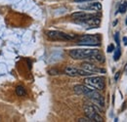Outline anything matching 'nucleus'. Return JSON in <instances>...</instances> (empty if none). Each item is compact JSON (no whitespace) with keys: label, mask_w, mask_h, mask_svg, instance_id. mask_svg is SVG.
Here are the masks:
<instances>
[{"label":"nucleus","mask_w":127,"mask_h":122,"mask_svg":"<svg viewBox=\"0 0 127 122\" xmlns=\"http://www.w3.org/2000/svg\"><path fill=\"white\" fill-rule=\"evenodd\" d=\"M121 57V50H120V47L118 46L116 49H115V51H114V55H113V60L116 61L119 60V58Z\"/></svg>","instance_id":"4468645a"},{"label":"nucleus","mask_w":127,"mask_h":122,"mask_svg":"<svg viewBox=\"0 0 127 122\" xmlns=\"http://www.w3.org/2000/svg\"><path fill=\"white\" fill-rule=\"evenodd\" d=\"M91 89H93L92 87L90 86H85V85H75L73 87V90L74 92L77 94V95H80V96H86L89 92L91 91Z\"/></svg>","instance_id":"9b49d317"},{"label":"nucleus","mask_w":127,"mask_h":122,"mask_svg":"<svg viewBox=\"0 0 127 122\" xmlns=\"http://www.w3.org/2000/svg\"><path fill=\"white\" fill-rule=\"evenodd\" d=\"M46 35L50 40H53V41H69L76 38L72 34H67L58 30H49L46 32Z\"/></svg>","instance_id":"20e7f679"},{"label":"nucleus","mask_w":127,"mask_h":122,"mask_svg":"<svg viewBox=\"0 0 127 122\" xmlns=\"http://www.w3.org/2000/svg\"><path fill=\"white\" fill-rule=\"evenodd\" d=\"M81 67H82L83 69H85V70H88V71L92 72V73H95V72H103V73H105V72H106L105 69L98 67L94 63L89 62V61H84V62H82V63H81Z\"/></svg>","instance_id":"1a4fd4ad"},{"label":"nucleus","mask_w":127,"mask_h":122,"mask_svg":"<svg viewBox=\"0 0 127 122\" xmlns=\"http://www.w3.org/2000/svg\"><path fill=\"white\" fill-rule=\"evenodd\" d=\"M114 40H115L117 46H119V44H120V41H119V32H116V33H115V35H114Z\"/></svg>","instance_id":"dca6fc26"},{"label":"nucleus","mask_w":127,"mask_h":122,"mask_svg":"<svg viewBox=\"0 0 127 122\" xmlns=\"http://www.w3.org/2000/svg\"><path fill=\"white\" fill-rule=\"evenodd\" d=\"M16 94L19 97H24V96L27 95V91H26L25 87H23V86H18L16 88Z\"/></svg>","instance_id":"ddd939ff"},{"label":"nucleus","mask_w":127,"mask_h":122,"mask_svg":"<svg viewBox=\"0 0 127 122\" xmlns=\"http://www.w3.org/2000/svg\"><path fill=\"white\" fill-rule=\"evenodd\" d=\"M87 99H89L92 103H94L95 105H97L98 107H105V100H104V97L96 91L95 89H91V91L89 92L86 96H85Z\"/></svg>","instance_id":"423d86ee"},{"label":"nucleus","mask_w":127,"mask_h":122,"mask_svg":"<svg viewBox=\"0 0 127 122\" xmlns=\"http://www.w3.org/2000/svg\"><path fill=\"white\" fill-rule=\"evenodd\" d=\"M58 73H59V71L56 70V69H50L49 70V74H51V75H55V74H58Z\"/></svg>","instance_id":"6ab92c4d"},{"label":"nucleus","mask_w":127,"mask_h":122,"mask_svg":"<svg viewBox=\"0 0 127 122\" xmlns=\"http://www.w3.org/2000/svg\"><path fill=\"white\" fill-rule=\"evenodd\" d=\"M97 16L96 14H92V13H86V12H75V13H73V14H71V18L77 23V24H80V23H82V22H84V21H86V20H88V19H90V18H93V17H95Z\"/></svg>","instance_id":"0eeeda50"},{"label":"nucleus","mask_w":127,"mask_h":122,"mask_svg":"<svg viewBox=\"0 0 127 122\" xmlns=\"http://www.w3.org/2000/svg\"><path fill=\"white\" fill-rule=\"evenodd\" d=\"M126 9H127V2H125V3H122V4L119 5L118 12H119L120 14H123V13L126 12Z\"/></svg>","instance_id":"2eb2a0df"},{"label":"nucleus","mask_w":127,"mask_h":122,"mask_svg":"<svg viewBox=\"0 0 127 122\" xmlns=\"http://www.w3.org/2000/svg\"><path fill=\"white\" fill-rule=\"evenodd\" d=\"M76 3H83V2H89V1H93V0H73Z\"/></svg>","instance_id":"aec40b11"},{"label":"nucleus","mask_w":127,"mask_h":122,"mask_svg":"<svg viewBox=\"0 0 127 122\" xmlns=\"http://www.w3.org/2000/svg\"><path fill=\"white\" fill-rule=\"evenodd\" d=\"M97 105H85L84 112L88 118H90L93 122H103L104 118L100 115V110Z\"/></svg>","instance_id":"f03ea898"},{"label":"nucleus","mask_w":127,"mask_h":122,"mask_svg":"<svg viewBox=\"0 0 127 122\" xmlns=\"http://www.w3.org/2000/svg\"><path fill=\"white\" fill-rule=\"evenodd\" d=\"M101 24V19L99 16H95L93 18H90L82 23H80V25H83V26H86L88 27L87 29H96V28H99Z\"/></svg>","instance_id":"6e6552de"},{"label":"nucleus","mask_w":127,"mask_h":122,"mask_svg":"<svg viewBox=\"0 0 127 122\" xmlns=\"http://www.w3.org/2000/svg\"><path fill=\"white\" fill-rule=\"evenodd\" d=\"M100 51L97 49L81 48V49H72L68 52V55L73 60H93L94 57Z\"/></svg>","instance_id":"f257e3e1"},{"label":"nucleus","mask_w":127,"mask_h":122,"mask_svg":"<svg viewBox=\"0 0 127 122\" xmlns=\"http://www.w3.org/2000/svg\"><path fill=\"white\" fill-rule=\"evenodd\" d=\"M64 73L68 76L75 77L78 76V68L73 67V66H66L64 68Z\"/></svg>","instance_id":"f8f14e48"},{"label":"nucleus","mask_w":127,"mask_h":122,"mask_svg":"<svg viewBox=\"0 0 127 122\" xmlns=\"http://www.w3.org/2000/svg\"><path fill=\"white\" fill-rule=\"evenodd\" d=\"M77 44L83 46H99L101 44V39L99 35L85 34L77 37Z\"/></svg>","instance_id":"7ed1b4c3"},{"label":"nucleus","mask_w":127,"mask_h":122,"mask_svg":"<svg viewBox=\"0 0 127 122\" xmlns=\"http://www.w3.org/2000/svg\"><path fill=\"white\" fill-rule=\"evenodd\" d=\"M79 9L84 11H93V12H99L102 10V4L100 2H93V3H88L86 5H81L79 6Z\"/></svg>","instance_id":"9d476101"},{"label":"nucleus","mask_w":127,"mask_h":122,"mask_svg":"<svg viewBox=\"0 0 127 122\" xmlns=\"http://www.w3.org/2000/svg\"><path fill=\"white\" fill-rule=\"evenodd\" d=\"M125 24H126V26H127V17H126V21H125Z\"/></svg>","instance_id":"5701e85b"},{"label":"nucleus","mask_w":127,"mask_h":122,"mask_svg":"<svg viewBox=\"0 0 127 122\" xmlns=\"http://www.w3.org/2000/svg\"><path fill=\"white\" fill-rule=\"evenodd\" d=\"M85 84L88 86L97 89V90H104L105 89V79L101 76H87L84 79Z\"/></svg>","instance_id":"39448f33"},{"label":"nucleus","mask_w":127,"mask_h":122,"mask_svg":"<svg viewBox=\"0 0 127 122\" xmlns=\"http://www.w3.org/2000/svg\"><path fill=\"white\" fill-rule=\"evenodd\" d=\"M126 71H127V63H126Z\"/></svg>","instance_id":"b1692460"},{"label":"nucleus","mask_w":127,"mask_h":122,"mask_svg":"<svg viewBox=\"0 0 127 122\" xmlns=\"http://www.w3.org/2000/svg\"><path fill=\"white\" fill-rule=\"evenodd\" d=\"M119 76H120V71L116 72V74L114 75V80H115V81H117V80H118V78H119Z\"/></svg>","instance_id":"412c9836"},{"label":"nucleus","mask_w":127,"mask_h":122,"mask_svg":"<svg viewBox=\"0 0 127 122\" xmlns=\"http://www.w3.org/2000/svg\"><path fill=\"white\" fill-rule=\"evenodd\" d=\"M123 42H124V45H127V37H123Z\"/></svg>","instance_id":"4be33fe9"},{"label":"nucleus","mask_w":127,"mask_h":122,"mask_svg":"<svg viewBox=\"0 0 127 122\" xmlns=\"http://www.w3.org/2000/svg\"><path fill=\"white\" fill-rule=\"evenodd\" d=\"M113 50H115V48H114V45H113V44H110V45L108 46V48H107V51H108L109 53H111Z\"/></svg>","instance_id":"a211bd4d"},{"label":"nucleus","mask_w":127,"mask_h":122,"mask_svg":"<svg viewBox=\"0 0 127 122\" xmlns=\"http://www.w3.org/2000/svg\"><path fill=\"white\" fill-rule=\"evenodd\" d=\"M78 122H93L90 118H88L87 116L86 117H82V118H79L78 120H77Z\"/></svg>","instance_id":"f3484780"}]
</instances>
